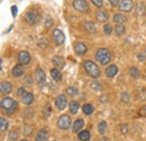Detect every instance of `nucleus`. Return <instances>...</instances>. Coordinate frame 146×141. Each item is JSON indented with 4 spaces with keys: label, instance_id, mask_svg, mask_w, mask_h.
Returning a JSON list of instances; mask_svg holds the SVG:
<instances>
[{
    "label": "nucleus",
    "instance_id": "f704fd0d",
    "mask_svg": "<svg viewBox=\"0 0 146 141\" xmlns=\"http://www.w3.org/2000/svg\"><path fill=\"white\" fill-rule=\"evenodd\" d=\"M51 105L50 104H46L45 105V108H44V113H45V116H48L50 115V113H51Z\"/></svg>",
    "mask_w": 146,
    "mask_h": 141
},
{
    "label": "nucleus",
    "instance_id": "79ce46f5",
    "mask_svg": "<svg viewBox=\"0 0 146 141\" xmlns=\"http://www.w3.org/2000/svg\"><path fill=\"white\" fill-rule=\"evenodd\" d=\"M120 131L123 132V133H127L128 131V128L126 124H124V125H121V128H120Z\"/></svg>",
    "mask_w": 146,
    "mask_h": 141
},
{
    "label": "nucleus",
    "instance_id": "6ab92c4d",
    "mask_svg": "<svg viewBox=\"0 0 146 141\" xmlns=\"http://www.w3.org/2000/svg\"><path fill=\"white\" fill-rule=\"evenodd\" d=\"M11 73H13V76H14V77H20V76H23L24 70H23V68H21V66H20V64H17V66H15V67L13 68Z\"/></svg>",
    "mask_w": 146,
    "mask_h": 141
},
{
    "label": "nucleus",
    "instance_id": "4be33fe9",
    "mask_svg": "<svg viewBox=\"0 0 146 141\" xmlns=\"http://www.w3.org/2000/svg\"><path fill=\"white\" fill-rule=\"evenodd\" d=\"M51 76L56 81H60L62 79V75H61V72H60L58 69H51Z\"/></svg>",
    "mask_w": 146,
    "mask_h": 141
},
{
    "label": "nucleus",
    "instance_id": "a19ab883",
    "mask_svg": "<svg viewBox=\"0 0 146 141\" xmlns=\"http://www.w3.org/2000/svg\"><path fill=\"white\" fill-rule=\"evenodd\" d=\"M139 115H141V116H146V106H144L143 108H141V111H139Z\"/></svg>",
    "mask_w": 146,
    "mask_h": 141
},
{
    "label": "nucleus",
    "instance_id": "ea45409f",
    "mask_svg": "<svg viewBox=\"0 0 146 141\" xmlns=\"http://www.w3.org/2000/svg\"><path fill=\"white\" fill-rule=\"evenodd\" d=\"M11 14H13L14 17L17 16V7H16V6H13V7H11Z\"/></svg>",
    "mask_w": 146,
    "mask_h": 141
},
{
    "label": "nucleus",
    "instance_id": "5701e85b",
    "mask_svg": "<svg viewBox=\"0 0 146 141\" xmlns=\"http://www.w3.org/2000/svg\"><path fill=\"white\" fill-rule=\"evenodd\" d=\"M79 139L81 141H88L90 139V132L87 131V130L81 131V132L79 133Z\"/></svg>",
    "mask_w": 146,
    "mask_h": 141
},
{
    "label": "nucleus",
    "instance_id": "c756f323",
    "mask_svg": "<svg viewBox=\"0 0 146 141\" xmlns=\"http://www.w3.org/2000/svg\"><path fill=\"white\" fill-rule=\"evenodd\" d=\"M7 128H8V121L5 117H0V129H1V131L7 130Z\"/></svg>",
    "mask_w": 146,
    "mask_h": 141
},
{
    "label": "nucleus",
    "instance_id": "a878e982",
    "mask_svg": "<svg viewBox=\"0 0 146 141\" xmlns=\"http://www.w3.org/2000/svg\"><path fill=\"white\" fill-rule=\"evenodd\" d=\"M84 28H86L89 33H94V32H96V26H94V24L91 23V21L84 23Z\"/></svg>",
    "mask_w": 146,
    "mask_h": 141
},
{
    "label": "nucleus",
    "instance_id": "b1692460",
    "mask_svg": "<svg viewBox=\"0 0 146 141\" xmlns=\"http://www.w3.org/2000/svg\"><path fill=\"white\" fill-rule=\"evenodd\" d=\"M129 75H130V77H131V78H134V79H137V78L141 76V72H139V70H138L137 68H135V67H131V68L129 69Z\"/></svg>",
    "mask_w": 146,
    "mask_h": 141
},
{
    "label": "nucleus",
    "instance_id": "cd10ccee",
    "mask_svg": "<svg viewBox=\"0 0 146 141\" xmlns=\"http://www.w3.org/2000/svg\"><path fill=\"white\" fill-rule=\"evenodd\" d=\"M70 111H71L72 114H76L78 111H79V103L75 102V101H72L70 103Z\"/></svg>",
    "mask_w": 146,
    "mask_h": 141
},
{
    "label": "nucleus",
    "instance_id": "423d86ee",
    "mask_svg": "<svg viewBox=\"0 0 146 141\" xmlns=\"http://www.w3.org/2000/svg\"><path fill=\"white\" fill-rule=\"evenodd\" d=\"M57 125L62 130H68L71 126V117L69 115H62L57 121Z\"/></svg>",
    "mask_w": 146,
    "mask_h": 141
},
{
    "label": "nucleus",
    "instance_id": "a211bd4d",
    "mask_svg": "<svg viewBox=\"0 0 146 141\" xmlns=\"http://www.w3.org/2000/svg\"><path fill=\"white\" fill-rule=\"evenodd\" d=\"M84 126V122H83V120H76L75 122H74V124H73V132H78V131H80L82 128Z\"/></svg>",
    "mask_w": 146,
    "mask_h": 141
},
{
    "label": "nucleus",
    "instance_id": "6e6552de",
    "mask_svg": "<svg viewBox=\"0 0 146 141\" xmlns=\"http://www.w3.org/2000/svg\"><path fill=\"white\" fill-rule=\"evenodd\" d=\"M133 8H134V2H133V0H121L120 3H119V9H120L121 11L128 13V11H130Z\"/></svg>",
    "mask_w": 146,
    "mask_h": 141
},
{
    "label": "nucleus",
    "instance_id": "f8f14e48",
    "mask_svg": "<svg viewBox=\"0 0 146 141\" xmlns=\"http://www.w3.org/2000/svg\"><path fill=\"white\" fill-rule=\"evenodd\" d=\"M0 90H1L2 94H9L13 90V86L8 81H2L1 85H0Z\"/></svg>",
    "mask_w": 146,
    "mask_h": 141
},
{
    "label": "nucleus",
    "instance_id": "a18cd8bd",
    "mask_svg": "<svg viewBox=\"0 0 146 141\" xmlns=\"http://www.w3.org/2000/svg\"><path fill=\"white\" fill-rule=\"evenodd\" d=\"M52 24H53V20L50 17L46 18V26H50V25H52Z\"/></svg>",
    "mask_w": 146,
    "mask_h": 141
},
{
    "label": "nucleus",
    "instance_id": "0eeeda50",
    "mask_svg": "<svg viewBox=\"0 0 146 141\" xmlns=\"http://www.w3.org/2000/svg\"><path fill=\"white\" fill-rule=\"evenodd\" d=\"M53 36H54V41L57 45H63L64 42H65V36L63 34L62 31L55 28L54 32H53Z\"/></svg>",
    "mask_w": 146,
    "mask_h": 141
},
{
    "label": "nucleus",
    "instance_id": "393cba45",
    "mask_svg": "<svg viewBox=\"0 0 146 141\" xmlns=\"http://www.w3.org/2000/svg\"><path fill=\"white\" fill-rule=\"evenodd\" d=\"M145 14V6L143 3H137L136 6V15L137 16H142Z\"/></svg>",
    "mask_w": 146,
    "mask_h": 141
},
{
    "label": "nucleus",
    "instance_id": "7c9ffc66",
    "mask_svg": "<svg viewBox=\"0 0 146 141\" xmlns=\"http://www.w3.org/2000/svg\"><path fill=\"white\" fill-rule=\"evenodd\" d=\"M106 126H107V123H106L105 121H101L100 123L98 124V130H99V132H100L101 134H104V133L106 132V129H107Z\"/></svg>",
    "mask_w": 146,
    "mask_h": 141
},
{
    "label": "nucleus",
    "instance_id": "39448f33",
    "mask_svg": "<svg viewBox=\"0 0 146 141\" xmlns=\"http://www.w3.org/2000/svg\"><path fill=\"white\" fill-rule=\"evenodd\" d=\"M73 7L80 13H88L89 5L86 0H73Z\"/></svg>",
    "mask_w": 146,
    "mask_h": 141
},
{
    "label": "nucleus",
    "instance_id": "c85d7f7f",
    "mask_svg": "<svg viewBox=\"0 0 146 141\" xmlns=\"http://www.w3.org/2000/svg\"><path fill=\"white\" fill-rule=\"evenodd\" d=\"M82 109H83V113H84V114L90 115L92 112H93V106H92L91 104H86V105H83Z\"/></svg>",
    "mask_w": 146,
    "mask_h": 141
},
{
    "label": "nucleus",
    "instance_id": "f257e3e1",
    "mask_svg": "<svg viewBox=\"0 0 146 141\" xmlns=\"http://www.w3.org/2000/svg\"><path fill=\"white\" fill-rule=\"evenodd\" d=\"M83 67H84V70L87 71V73L90 77H92V78H98L100 76V69H99V67L96 63H93L92 61H90V60L84 61L83 62Z\"/></svg>",
    "mask_w": 146,
    "mask_h": 141
},
{
    "label": "nucleus",
    "instance_id": "9d476101",
    "mask_svg": "<svg viewBox=\"0 0 146 141\" xmlns=\"http://www.w3.org/2000/svg\"><path fill=\"white\" fill-rule=\"evenodd\" d=\"M31 54L26 51H23L18 54V61L20 64H28L31 62Z\"/></svg>",
    "mask_w": 146,
    "mask_h": 141
},
{
    "label": "nucleus",
    "instance_id": "bb28decb",
    "mask_svg": "<svg viewBox=\"0 0 146 141\" xmlns=\"http://www.w3.org/2000/svg\"><path fill=\"white\" fill-rule=\"evenodd\" d=\"M125 33V27L123 26V24H119L117 26H115V34L118 36L123 35Z\"/></svg>",
    "mask_w": 146,
    "mask_h": 141
},
{
    "label": "nucleus",
    "instance_id": "473e14b6",
    "mask_svg": "<svg viewBox=\"0 0 146 141\" xmlns=\"http://www.w3.org/2000/svg\"><path fill=\"white\" fill-rule=\"evenodd\" d=\"M91 88L93 89V90H101L102 86H101V84H99L98 81H92V83H91Z\"/></svg>",
    "mask_w": 146,
    "mask_h": 141
},
{
    "label": "nucleus",
    "instance_id": "1a4fd4ad",
    "mask_svg": "<svg viewBox=\"0 0 146 141\" xmlns=\"http://www.w3.org/2000/svg\"><path fill=\"white\" fill-rule=\"evenodd\" d=\"M66 104H68V99H66V96H65V95H60V96L56 97V99H55V105H56V107H57L60 111L64 109Z\"/></svg>",
    "mask_w": 146,
    "mask_h": 141
},
{
    "label": "nucleus",
    "instance_id": "dca6fc26",
    "mask_svg": "<svg viewBox=\"0 0 146 141\" xmlns=\"http://www.w3.org/2000/svg\"><path fill=\"white\" fill-rule=\"evenodd\" d=\"M52 62H53V64H54L56 68H58V69H62V68H64V60H63V58L62 56H58V55H56L53 58V60H52Z\"/></svg>",
    "mask_w": 146,
    "mask_h": 141
},
{
    "label": "nucleus",
    "instance_id": "7ed1b4c3",
    "mask_svg": "<svg viewBox=\"0 0 146 141\" xmlns=\"http://www.w3.org/2000/svg\"><path fill=\"white\" fill-rule=\"evenodd\" d=\"M1 107H2V109L6 111L7 113L11 114L13 112H15V109H16V107H17V104H16V102H15L13 98H10V97H5V98L1 99Z\"/></svg>",
    "mask_w": 146,
    "mask_h": 141
},
{
    "label": "nucleus",
    "instance_id": "37998d69",
    "mask_svg": "<svg viewBox=\"0 0 146 141\" xmlns=\"http://www.w3.org/2000/svg\"><path fill=\"white\" fill-rule=\"evenodd\" d=\"M10 139L11 140H15V139H17V132H10Z\"/></svg>",
    "mask_w": 146,
    "mask_h": 141
},
{
    "label": "nucleus",
    "instance_id": "aec40b11",
    "mask_svg": "<svg viewBox=\"0 0 146 141\" xmlns=\"http://www.w3.org/2000/svg\"><path fill=\"white\" fill-rule=\"evenodd\" d=\"M97 18H98L99 21L104 23V21H106V20L108 19V14H107L105 10H99V11L97 13Z\"/></svg>",
    "mask_w": 146,
    "mask_h": 141
},
{
    "label": "nucleus",
    "instance_id": "9b49d317",
    "mask_svg": "<svg viewBox=\"0 0 146 141\" xmlns=\"http://www.w3.org/2000/svg\"><path fill=\"white\" fill-rule=\"evenodd\" d=\"M35 77H36V81L39 85H43L45 83V80H46V76H45L44 71L42 70V69H37L36 73H35Z\"/></svg>",
    "mask_w": 146,
    "mask_h": 141
},
{
    "label": "nucleus",
    "instance_id": "4c0bfd02",
    "mask_svg": "<svg viewBox=\"0 0 146 141\" xmlns=\"http://www.w3.org/2000/svg\"><path fill=\"white\" fill-rule=\"evenodd\" d=\"M38 45H39L40 48H46V46L48 45V42H47L46 40H42V41L38 43Z\"/></svg>",
    "mask_w": 146,
    "mask_h": 141
},
{
    "label": "nucleus",
    "instance_id": "f03ea898",
    "mask_svg": "<svg viewBox=\"0 0 146 141\" xmlns=\"http://www.w3.org/2000/svg\"><path fill=\"white\" fill-rule=\"evenodd\" d=\"M110 59H111V54L108 49H99L96 53V60L104 66L109 63Z\"/></svg>",
    "mask_w": 146,
    "mask_h": 141
},
{
    "label": "nucleus",
    "instance_id": "2eb2a0df",
    "mask_svg": "<svg viewBox=\"0 0 146 141\" xmlns=\"http://www.w3.org/2000/svg\"><path fill=\"white\" fill-rule=\"evenodd\" d=\"M74 51L79 55H83L84 53L87 52V46L83 43H76L75 46H74Z\"/></svg>",
    "mask_w": 146,
    "mask_h": 141
},
{
    "label": "nucleus",
    "instance_id": "de8ad7c7",
    "mask_svg": "<svg viewBox=\"0 0 146 141\" xmlns=\"http://www.w3.org/2000/svg\"><path fill=\"white\" fill-rule=\"evenodd\" d=\"M100 141H109V139H107V138H102Z\"/></svg>",
    "mask_w": 146,
    "mask_h": 141
},
{
    "label": "nucleus",
    "instance_id": "f3484780",
    "mask_svg": "<svg viewBox=\"0 0 146 141\" xmlns=\"http://www.w3.org/2000/svg\"><path fill=\"white\" fill-rule=\"evenodd\" d=\"M117 72H118V68L115 64H111L106 69V76L109 77V78H112V77H115L117 75Z\"/></svg>",
    "mask_w": 146,
    "mask_h": 141
},
{
    "label": "nucleus",
    "instance_id": "49530a36",
    "mask_svg": "<svg viewBox=\"0 0 146 141\" xmlns=\"http://www.w3.org/2000/svg\"><path fill=\"white\" fill-rule=\"evenodd\" d=\"M25 93H26V91H25V89L23 88V87H21V88H19V90H18V95H19V96H23Z\"/></svg>",
    "mask_w": 146,
    "mask_h": 141
},
{
    "label": "nucleus",
    "instance_id": "c03bdc74",
    "mask_svg": "<svg viewBox=\"0 0 146 141\" xmlns=\"http://www.w3.org/2000/svg\"><path fill=\"white\" fill-rule=\"evenodd\" d=\"M137 59H138L139 61H144V60H145L146 58L144 56V54L142 53V54H138V55H137Z\"/></svg>",
    "mask_w": 146,
    "mask_h": 141
},
{
    "label": "nucleus",
    "instance_id": "4468645a",
    "mask_svg": "<svg viewBox=\"0 0 146 141\" xmlns=\"http://www.w3.org/2000/svg\"><path fill=\"white\" fill-rule=\"evenodd\" d=\"M48 140V133H47V131L46 130H40V131H38L36 134V139L35 141H47Z\"/></svg>",
    "mask_w": 146,
    "mask_h": 141
},
{
    "label": "nucleus",
    "instance_id": "412c9836",
    "mask_svg": "<svg viewBox=\"0 0 146 141\" xmlns=\"http://www.w3.org/2000/svg\"><path fill=\"white\" fill-rule=\"evenodd\" d=\"M113 21L115 23H118V24H124V23H126V17L124 16V15H121V14H116V15H113Z\"/></svg>",
    "mask_w": 146,
    "mask_h": 141
},
{
    "label": "nucleus",
    "instance_id": "c9c22d12",
    "mask_svg": "<svg viewBox=\"0 0 146 141\" xmlns=\"http://www.w3.org/2000/svg\"><path fill=\"white\" fill-rule=\"evenodd\" d=\"M121 101L125 102V103H128V102H129V95H128L127 93H123V94H121Z\"/></svg>",
    "mask_w": 146,
    "mask_h": 141
},
{
    "label": "nucleus",
    "instance_id": "2f4dec72",
    "mask_svg": "<svg viewBox=\"0 0 146 141\" xmlns=\"http://www.w3.org/2000/svg\"><path fill=\"white\" fill-rule=\"evenodd\" d=\"M66 94L69 96H71V97H74V96L78 95V89L75 88V87H69V88L66 89Z\"/></svg>",
    "mask_w": 146,
    "mask_h": 141
},
{
    "label": "nucleus",
    "instance_id": "8fccbe9b",
    "mask_svg": "<svg viewBox=\"0 0 146 141\" xmlns=\"http://www.w3.org/2000/svg\"><path fill=\"white\" fill-rule=\"evenodd\" d=\"M20 141H27V140H25V139H23V140H20Z\"/></svg>",
    "mask_w": 146,
    "mask_h": 141
},
{
    "label": "nucleus",
    "instance_id": "ddd939ff",
    "mask_svg": "<svg viewBox=\"0 0 146 141\" xmlns=\"http://www.w3.org/2000/svg\"><path fill=\"white\" fill-rule=\"evenodd\" d=\"M34 101V96L32 93H25L23 96H21V102L26 105H31Z\"/></svg>",
    "mask_w": 146,
    "mask_h": 141
},
{
    "label": "nucleus",
    "instance_id": "20e7f679",
    "mask_svg": "<svg viewBox=\"0 0 146 141\" xmlns=\"http://www.w3.org/2000/svg\"><path fill=\"white\" fill-rule=\"evenodd\" d=\"M40 15L37 10H31L25 15V20L29 24V25H35L37 21L39 20Z\"/></svg>",
    "mask_w": 146,
    "mask_h": 141
},
{
    "label": "nucleus",
    "instance_id": "72a5a7b5",
    "mask_svg": "<svg viewBox=\"0 0 146 141\" xmlns=\"http://www.w3.org/2000/svg\"><path fill=\"white\" fill-rule=\"evenodd\" d=\"M111 31H112V27L110 26L109 24L105 25V27H104V33H105L106 35H110V34H111Z\"/></svg>",
    "mask_w": 146,
    "mask_h": 141
},
{
    "label": "nucleus",
    "instance_id": "e433bc0d",
    "mask_svg": "<svg viewBox=\"0 0 146 141\" xmlns=\"http://www.w3.org/2000/svg\"><path fill=\"white\" fill-rule=\"evenodd\" d=\"M92 3L96 6V7H98V8H100V7H102V0H91Z\"/></svg>",
    "mask_w": 146,
    "mask_h": 141
},
{
    "label": "nucleus",
    "instance_id": "58836bf2",
    "mask_svg": "<svg viewBox=\"0 0 146 141\" xmlns=\"http://www.w3.org/2000/svg\"><path fill=\"white\" fill-rule=\"evenodd\" d=\"M109 2H110V5H111V6L116 7V6H119L120 0H109Z\"/></svg>",
    "mask_w": 146,
    "mask_h": 141
},
{
    "label": "nucleus",
    "instance_id": "09e8293b",
    "mask_svg": "<svg viewBox=\"0 0 146 141\" xmlns=\"http://www.w3.org/2000/svg\"><path fill=\"white\" fill-rule=\"evenodd\" d=\"M143 54H144V56H145V58H146V49H145V50H144V52H143Z\"/></svg>",
    "mask_w": 146,
    "mask_h": 141
}]
</instances>
